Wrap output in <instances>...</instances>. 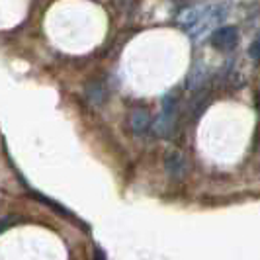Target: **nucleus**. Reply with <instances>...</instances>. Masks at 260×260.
<instances>
[{"mask_svg": "<svg viewBox=\"0 0 260 260\" xmlns=\"http://www.w3.org/2000/svg\"><path fill=\"white\" fill-rule=\"evenodd\" d=\"M176 117H178V96L174 92L162 98V110L153 119V131L156 137H170L176 129Z\"/></svg>", "mask_w": 260, "mask_h": 260, "instance_id": "obj_2", "label": "nucleus"}, {"mask_svg": "<svg viewBox=\"0 0 260 260\" xmlns=\"http://www.w3.org/2000/svg\"><path fill=\"white\" fill-rule=\"evenodd\" d=\"M165 167L172 178H182L186 174V158H184L178 151H172L165 158Z\"/></svg>", "mask_w": 260, "mask_h": 260, "instance_id": "obj_6", "label": "nucleus"}, {"mask_svg": "<svg viewBox=\"0 0 260 260\" xmlns=\"http://www.w3.org/2000/svg\"><path fill=\"white\" fill-rule=\"evenodd\" d=\"M247 55L252 59V61L258 59V39H252V43L248 45V49H247Z\"/></svg>", "mask_w": 260, "mask_h": 260, "instance_id": "obj_8", "label": "nucleus"}, {"mask_svg": "<svg viewBox=\"0 0 260 260\" xmlns=\"http://www.w3.org/2000/svg\"><path fill=\"white\" fill-rule=\"evenodd\" d=\"M86 100L92 106H102L106 100V84L100 80H92L86 86Z\"/></svg>", "mask_w": 260, "mask_h": 260, "instance_id": "obj_7", "label": "nucleus"}, {"mask_svg": "<svg viewBox=\"0 0 260 260\" xmlns=\"http://www.w3.org/2000/svg\"><path fill=\"white\" fill-rule=\"evenodd\" d=\"M208 78H209L208 67L196 63V65L190 69L188 77H186V88H188V90H192V92L204 90V88L208 86Z\"/></svg>", "mask_w": 260, "mask_h": 260, "instance_id": "obj_4", "label": "nucleus"}, {"mask_svg": "<svg viewBox=\"0 0 260 260\" xmlns=\"http://www.w3.org/2000/svg\"><path fill=\"white\" fill-rule=\"evenodd\" d=\"M227 14H229V6L227 4H206L200 20L188 29V36L192 39L206 38L208 34H211L227 18Z\"/></svg>", "mask_w": 260, "mask_h": 260, "instance_id": "obj_1", "label": "nucleus"}, {"mask_svg": "<svg viewBox=\"0 0 260 260\" xmlns=\"http://www.w3.org/2000/svg\"><path fill=\"white\" fill-rule=\"evenodd\" d=\"M14 225V219H10V217H4V219H0V233H4L6 229H10Z\"/></svg>", "mask_w": 260, "mask_h": 260, "instance_id": "obj_9", "label": "nucleus"}, {"mask_svg": "<svg viewBox=\"0 0 260 260\" xmlns=\"http://www.w3.org/2000/svg\"><path fill=\"white\" fill-rule=\"evenodd\" d=\"M94 260H108V258H106V252L100 247L94 248Z\"/></svg>", "mask_w": 260, "mask_h": 260, "instance_id": "obj_10", "label": "nucleus"}, {"mask_svg": "<svg viewBox=\"0 0 260 260\" xmlns=\"http://www.w3.org/2000/svg\"><path fill=\"white\" fill-rule=\"evenodd\" d=\"M129 125L133 133L141 135L151 127V114L145 108H135L129 116Z\"/></svg>", "mask_w": 260, "mask_h": 260, "instance_id": "obj_5", "label": "nucleus"}, {"mask_svg": "<svg viewBox=\"0 0 260 260\" xmlns=\"http://www.w3.org/2000/svg\"><path fill=\"white\" fill-rule=\"evenodd\" d=\"M211 47L221 53H231L239 45V29L235 26H221L211 31Z\"/></svg>", "mask_w": 260, "mask_h": 260, "instance_id": "obj_3", "label": "nucleus"}]
</instances>
